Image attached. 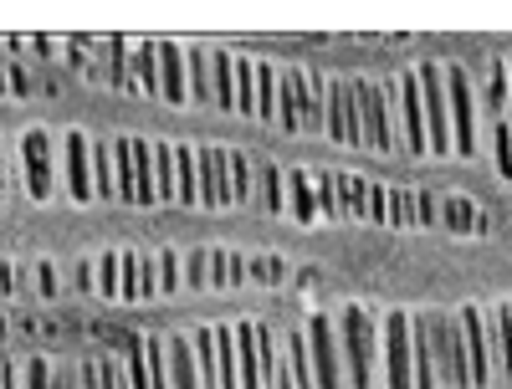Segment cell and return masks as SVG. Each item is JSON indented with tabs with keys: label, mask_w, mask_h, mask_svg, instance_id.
<instances>
[{
	"label": "cell",
	"mask_w": 512,
	"mask_h": 389,
	"mask_svg": "<svg viewBox=\"0 0 512 389\" xmlns=\"http://www.w3.org/2000/svg\"><path fill=\"white\" fill-rule=\"evenodd\" d=\"M338 343H344V369H349V389H374V349H379V328L369 318L364 302H349L338 318Z\"/></svg>",
	"instance_id": "1"
},
{
	"label": "cell",
	"mask_w": 512,
	"mask_h": 389,
	"mask_svg": "<svg viewBox=\"0 0 512 389\" xmlns=\"http://www.w3.org/2000/svg\"><path fill=\"white\" fill-rule=\"evenodd\" d=\"M420 93H425V128H431V154H456L451 139V98H446V62H420Z\"/></svg>",
	"instance_id": "2"
},
{
	"label": "cell",
	"mask_w": 512,
	"mask_h": 389,
	"mask_svg": "<svg viewBox=\"0 0 512 389\" xmlns=\"http://www.w3.org/2000/svg\"><path fill=\"white\" fill-rule=\"evenodd\" d=\"M415 318L405 308L384 313V389H415V343H410Z\"/></svg>",
	"instance_id": "3"
},
{
	"label": "cell",
	"mask_w": 512,
	"mask_h": 389,
	"mask_svg": "<svg viewBox=\"0 0 512 389\" xmlns=\"http://www.w3.org/2000/svg\"><path fill=\"white\" fill-rule=\"evenodd\" d=\"M425 323H431V343H436L441 379H446L451 389H472V359H466L461 318H451V313H425Z\"/></svg>",
	"instance_id": "4"
},
{
	"label": "cell",
	"mask_w": 512,
	"mask_h": 389,
	"mask_svg": "<svg viewBox=\"0 0 512 389\" xmlns=\"http://www.w3.org/2000/svg\"><path fill=\"white\" fill-rule=\"evenodd\" d=\"M308 349H313V369H318V389H349L344 379V343H338V323L313 313L308 318Z\"/></svg>",
	"instance_id": "5"
},
{
	"label": "cell",
	"mask_w": 512,
	"mask_h": 389,
	"mask_svg": "<svg viewBox=\"0 0 512 389\" xmlns=\"http://www.w3.org/2000/svg\"><path fill=\"white\" fill-rule=\"evenodd\" d=\"M446 98H451V139H456V154L472 159L477 154V103H472L466 67H456V62H446Z\"/></svg>",
	"instance_id": "6"
},
{
	"label": "cell",
	"mask_w": 512,
	"mask_h": 389,
	"mask_svg": "<svg viewBox=\"0 0 512 389\" xmlns=\"http://www.w3.org/2000/svg\"><path fill=\"white\" fill-rule=\"evenodd\" d=\"M359 93V128H364V144L390 154L395 134H390V82H354Z\"/></svg>",
	"instance_id": "7"
},
{
	"label": "cell",
	"mask_w": 512,
	"mask_h": 389,
	"mask_svg": "<svg viewBox=\"0 0 512 389\" xmlns=\"http://www.w3.org/2000/svg\"><path fill=\"white\" fill-rule=\"evenodd\" d=\"M21 164H26V190L31 200H47L57 190V169H52V134L47 128H31L21 139Z\"/></svg>",
	"instance_id": "8"
},
{
	"label": "cell",
	"mask_w": 512,
	"mask_h": 389,
	"mask_svg": "<svg viewBox=\"0 0 512 389\" xmlns=\"http://www.w3.org/2000/svg\"><path fill=\"white\" fill-rule=\"evenodd\" d=\"M456 318H461V333H466V359H472V389H487L492 384V333H487V318H482L477 302H466Z\"/></svg>",
	"instance_id": "9"
},
{
	"label": "cell",
	"mask_w": 512,
	"mask_h": 389,
	"mask_svg": "<svg viewBox=\"0 0 512 389\" xmlns=\"http://www.w3.org/2000/svg\"><path fill=\"white\" fill-rule=\"evenodd\" d=\"M195 154H200V205H210V210L236 205V190H231V159H226V149L200 144Z\"/></svg>",
	"instance_id": "10"
},
{
	"label": "cell",
	"mask_w": 512,
	"mask_h": 389,
	"mask_svg": "<svg viewBox=\"0 0 512 389\" xmlns=\"http://www.w3.org/2000/svg\"><path fill=\"white\" fill-rule=\"evenodd\" d=\"M400 123H405V149H410V154H431V128H425V93H420V77H415V72L400 77Z\"/></svg>",
	"instance_id": "11"
},
{
	"label": "cell",
	"mask_w": 512,
	"mask_h": 389,
	"mask_svg": "<svg viewBox=\"0 0 512 389\" xmlns=\"http://www.w3.org/2000/svg\"><path fill=\"white\" fill-rule=\"evenodd\" d=\"M62 154H67V190H72V200H93L98 195V180H93V139L88 134H67L62 139Z\"/></svg>",
	"instance_id": "12"
},
{
	"label": "cell",
	"mask_w": 512,
	"mask_h": 389,
	"mask_svg": "<svg viewBox=\"0 0 512 389\" xmlns=\"http://www.w3.org/2000/svg\"><path fill=\"white\" fill-rule=\"evenodd\" d=\"M303 113H308V77H303V67H287L282 93H277V128L282 134H297V128H303Z\"/></svg>",
	"instance_id": "13"
},
{
	"label": "cell",
	"mask_w": 512,
	"mask_h": 389,
	"mask_svg": "<svg viewBox=\"0 0 512 389\" xmlns=\"http://www.w3.org/2000/svg\"><path fill=\"white\" fill-rule=\"evenodd\" d=\"M159 98L164 103H185L190 98V62L175 41H159Z\"/></svg>",
	"instance_id": "14"
},
{
	"label": "cell",
	"mask_w": 512,
	"mask_h": 389,
	"mask_svg": "<svg viewBox=\"0 0 512 389\" xmlns=\"http://www.w3.org/2000/svg\"><path fill=\"white\" fill-rule=\"evenodd\" d=\"M236 364H241V389H267V369H262V343H256V323H236Z\"/></svg>",
	"instance_id": "15"
},
{
	"label": "cell",
	"mask_w": 512,
	"mask_h": 389,
	"mask_svg": "<svg viewBox=\"0 0 512 389\" xmlns=\"http://www.w3.org/2000/svg\"><path fill=\"white\" fill-rule=\"evenodd\" d=\"M169 389H205L200 384V359H195V338H169Z\"/></svg>",
	"instance_id": "16"
},
{
	"label": "cell",
	"mask_w": 512,
	"mask_h": 389,
	"mask_svg": "<svg viewBox=\"0 0 512 389\" xmlns=\"http://www.w3.org/2000/svg\"><path fill=\"white\" fill-rule=\"evenodd\" d=\"M282 349H287L292 384H297V389H318V369H313V349H308V328H287Z\"/></svg>",
	"instance_id": "17"
},
{
	"label": "cell",
	"mask_w": 512,
	"mask_h": 389,
	"mask_svg": "<svg viewBox=\"0 0 512 389\" xmlns=\"http://www.w3.org/2000/svg\"><path fill=\"white\" fill-rule=\"evenodd\" d=\"M410 343H415V389H436L441 364H436V343H431V323H425V318H415Z\"/></svg>",
	"instance_id": "18"
},
{
	"label": "cell",
	"mask_w": 512,
	"mask_h": 389,
	"mask_svg": "<svg viewBox=\"0 0 512 389\" xmlns=\"http://www.w3.org/2000/svg\"><path fill=\"white\" fill-rule=\"evenodd\" d=\"M287 215L292 221H318V185L303 175V169H287Z\"/></svg>",
	"instance_id": "19"
},
{
	"label": "cell",
	"mask_w": 512,
	"mask_h": 389,
	"mask_svg": "<svg viewBox=\"0 0 512 389\" xmlns=\"http://www.w3.org/2000/svg\"><path fill=\"white\" fill-rule=\"evenodd\" d=\"M256 343H262V369H267V389H297L292 369H287V349H277V338L267 323H256Z\"/></svg>",
	"instance_id": "20"
},
{
	"label": "cell",
	"mask_w": 512,
	"mask_h": 389,
	"mask_svg": "<svg viewBox=\"0 0 512 389\" xmlns=\"http://www.w3.org/2000/svg\"><path fill=\"white\" fill-rule=\"evenodd\" d=\"M441 226H451V231H487V215H482V205L477 200H466V195H446L441 200Z\"/></svg>",
	"instance_id": "21"
},
{
	"label": "cell",
	"mask_w": 512,
	"mask_h": 389,
	"mask_svg": "<svg viewBox=\"0 0 512 389\" xmlns=\"http://www.w3.org/2000/svg\"><path fill=\"white\" fill-rule=\"evenodd\" d=\"M487 333H492V354H497V369L512 379V302H497L492 318H487Z\"/></svg>",
	"instance_id": "22"
},
{
	"label": "cell",
	"mask_w": 512,
	"mask_h": 389,
	"mask_svg": "<svg viewBox=\"0 0 512 389\" xmlns=\"http://www.w3.org/2000/svg\"><path fill=\"white\" fill-rule=\"evenodd\" d=\"M113 164H118V200L139 205V164H134V139H113Z\"/></svg>",
	"instance_id": "23"
},
{
	"label": "cell",
	"mask_w": 512,
	"mask_h": 389,
	"mask_svg": "<svg viewBox=\"0 0 512 389\" xmlns=\"http://www.w3.org/2000/svg\"><path fill=\"white\" fill-rule=\"evenodd\" d=\"M195 359H200V384L221 389V359H216V323L195 328Z\"/></svg>",
	"instance_id": "24"
},
{
	"label": "cell",
	"mask_w": 512,
	"mask_h": 389,
	"mask_svg": "<svg viewBox=\"0 0 512 389\" xmlns=\"http://www.w3.org/2000/svg\"><path fill=\"white\" fill-rule=\"evenodd\" d=\"M154 185H159V200H180V164H175V144H154Z\"/></svg>",
	"instance_id": "25"
},
{
	"label": "cell",
	"mask_w": 512,
	"mask_h": 389,
	"mask_svg": "<svg viewBox=\"0 0 512 389\" xmlns=\"http://www.w3.org/2000/svg\"><path fill=\"white\" fill-rule=\"evenodd\" d=\"M175 164H180V205H200V154H195V144H175Z\"/></svg>",
	"instance_id": "26"
},
{
	"label": "cell",
	"mask_w": 512,
	"mask_h": 389,
	"mask_svg": "<svg viewBox=\"0 0 512 389\" xmlns=\"http://www.w3.org/2000/svg\"><path fill=\"white\" fill-rule=\"evenodd\" d=\"M93 180H98V200L118 195V164H113V144L93 139Z\"/></svg>",
	"instance_id": "27"
},
{
	"label": "cell",
	"mask_w": 512,
	"mask_h": 389,
	"mask_svg": "<svg viewBox=\"0 0 512 389\" xmlns=\"http://www.w3.org/2000/svg\"><path fill=\"white\" fill-rule=\"evenodd\" d=\"M185 62H190V98L195 103H216V77H210V52H185Z\"/></svg>",
	"instance_id": "28"
},
{
	"label": "cell",
	"mask_w": 512,
	"mask_h": 389,
	"mask_svg": "<svg viewBox=\"0 0 512 389\" xmlns=\"http://www.w3.org/2000/svg\"><path fill=\"white\" fill-rule=\"evenodd\" d=\"M134 82H139V93H159V41H139V52H134Z\"/></svg>",
	"instance_id": "29"
},
{
	"label": "cell",
	"mask_w": 512,
	"mask_h": 389,
	"mask_svg": "<svg viewBox=\"0 0 512 389\" xmlns=\"http://www.w3.org/2000/svg\"><path fill=\"white\" fill-rule=\"evenodd\" d=\"M134 164H139V205H159V185H154V144L134 139Z\"/></svg>",
	"instance_id": "30"
},
{
	"label": "cell",
	"mask_w": 512,
	"mask_h": 389,
	"mask_svg": "<svg viewBox=\"0 0 512 389\" xmlns=\"http://www.w3.org/2000/svg\"><path fill=\"white\" fill-rule=\"evenodd\" d=\"M236 108L241 113L262 108V103H256V57H241V52H236Z\"/></svg>",
	"instance_id": "31"
},
{
	"label": "cell",
	"mask_w": 512,
	"mask_h": 389,
	"mask_svg": "<svg viewBox=\"0 0 512 389\" xmlns=\"http://www.w3.org/2000/svg\"><path fill=\"white\" fill-rule=\"evenodd\" d=\"M262 205L272 215H287V175L277 164H262Z\"/></svg>",
	"instance_id": "32"
},
{
	"label": "cell",
	"mask_w": 512,
	"mask_h": 389,
	"mask_svg": "<svg viewBox=\"0 0 512 389\" xmlns=\"http://www.w3.org/2000/svg\"><path fill=\"white\" fill-rule=\"evenodd\" d=\"M492 164H497L502 180H512V123L507 118L492 123Z\"/></svg>",
	"instance_id": "33"
},
{
	"label": "cell",
	"mask_w": 512,
	"mask_h": 389,
	"mask_svg": "<svg viewBox=\"0 0 512 389\" xmlns=\"http://www.w3.org/2000/svg\"><path fill=\"white\" fill-rule=\"evenodd\" d=\"M338 200H344V215H369V180L344 175L338 180Z\"/></svg>",
	"instance_id": "34"
},
{
	"label": "cell",
	"mask_w": 512,
	"mask_h": 389,
	"mask_svg": "<svg viewBox=\"0 0 512 389\" xmlns=\"http://www.w3.org/2000/svg\"><path fill=\"white\" fill-rule=\"evenodd\" d=\"M98 297H123V251H108L98 262Z\"/></svg>",
	"instance_id": "35"
},
{
	"label": "cell",
	"mask_w": 512,
	"mask_h": 389,
	"mask_svg": "<svg viewBox=\"0 0 512 389\" xmlns=\"http://www.w3.org/2000/svg\"><path fill=\"white\" fill-rule=\"evenodd\" d=\"M128 389H149V354H144V338H128Z\"/></svg>",
	"instance_id": "36"
},
{
	"label": "cell",
	"mask_w": 512,
	"mask_h": 389,
	"mask_svg": "<svg viewBox=\"0 0 512 389\" xmlns=\"http://www.w3.org/2000/svg\"><path fill=\"white\" fill-rule=\"evenodd\" d=\"M313 185H318V215H323V221H338V215H344V200H338V175H318Z\"/></svg>",
	"instance_id": "37"
},
{
	"label": "cell",
	"mask_w": 512,
	"mask_h": 389,
	"mask_svg": "<svg viewBox=\"0 0 512 389\" xmlns=\"http://www.w3.org/2000/svg\"><path fill=\"white\" fill-rule=\"evenodd\" d=\"M185 287H190V292H205V287H210V246H195V251H190Z\"/></svg>",
	"instance_id": "38"
},
{
	"label": "cell",
	"mask_w": 512,
	"mask_h": 389,
	"mask_svg": "<svg viewBox=\"0 0 512 389\" xmlns=\"http://www.w3.org/2000/svg\"><path fill=\"white\" fill-rule=\"evenodd\" d=\"M144 354H149V389H169V354L159 338H144Z\"/></svg>",
	"instance_id": "39"
},
{
	"label": "cell",
	"mask_w": 512,
	"mask_h": 389,
	"mask_svg": "<svg viewBox=\"0 0 512 389\" xmlns=\"http://www.w3.org/2000/svg\"><path fill=\"white\" fill-rule=\"evenodd\" d=\"M246 277L251 282H282L287 277V262H282V256H256V262L246 256Z\"/></svg>",
	"instance_id": "40"
},
{
	"label": "cell",
	"mask_w": 512,
	"mask_h": 389,
	"mask_svg": "<svg viewBox=\"0 0 512 389\" xmlns=\"http://www.w3.org/2000/svg\"><path fill=\"white\" fill-rule=\"evenodd\" d=\"M169 292H180V256H175V246L159 251V297H169Z\"/></svg>",
	"instance_id": "41"
},
{
	"label": "cell",
	"mask_w": 512,
	"mask_h": 389,
	"mask_svg": "<svg viewBox=\"0 0 512 389\" xmlns=\"http://www.w3.org/2000/svg\"><path fill=\"white\" fill-rule=\"evenodd\" d=\"M226 159H231V190H236V200H246L251 195V159L241 149H226Z\"/></svg>",
	"instance_id": "42"
},
{
	"label": "cell",
	"mask_w": 512,
	"mask_h": 389,
	"mask_svg": "<svg viewBox=\"0 0 512 389\" xmlns=\"http://www.w3.org/2000/svg\"><path fill=\"white\" fill-rule=\"evenodd\" d=\"M21 369H26V389H57V364H47V359H26Z\"/></svg>",
	"instance_id": "43"
},
{
	"label": "cell",
	"mask_w": 512,
	"mask_h": 389,
	"mask_svg": "<svg viewBox=\"0 0 512 389\" xmlns=\"http://www.w3.org/2000/svg\"><path fill=\"white\" fill-rule=\"evenodd\" d=\"M390 221H395V226L420 221V215H415V195H410V190H390Z\"/></svg>",
	"instance_id": "44"
},
{
	"label": "cell",
	"mask_w": 512,
	"mask_h": 389,
	"mask_svg": "<svg viewBox=\"0 0 512 389\" xmlns=\"http://www.w3.org/2000/svg\"><path fill=\"white\" fill-rule=\"evenodd\" d=\"M123 302H139V251H123Z\"/></svg>",
	"instance_id": "45"
},
{
	"label": "cell",
	"mask_w": 512,
	"mask_h": 389,
	"mask_svg": "<svg viewBox=\"0 0 512 389\" xmlns=\"http://www.w3.org/2000/svg\"><path fill=\"white\" fill-rule=\"evenodd\" d=\"M364 221H390V190H384V185H369V215H364Z\"/></svg>",
	"instance_id": "46"
},
{
	"label": "cell",
	"mask_w": 512,
	"mask_h": 389,
	"mask_svg": "<svg viewBox=\"0 0 512 389\" xmlns=\"http://www.w3.org/2000/svg\"><path fill=\"white\" fill-rule=\"evenodd\" d=\"M226 256L221 246H210V287H231V267H226Z\"/></svg>",
	"instance_id": "47"
},
{
	"label": "cell",
	"mask_w": 512,
	"mask_h": 389,
	"mask_svg": "<svg viewBox=\"0 0 512 389\" xmlns=\"http://www.w3.org/2000/svg\"><path fill=\"white\" fill-rule=\"evenodd\" d=\"M98 369H103V389H128V374H123V364H118V359L98 354Z\"/></svg>",
	"instance_id": "48"
},
{
	"label": "cell",
	"mask_w": 512,
	"mask_h": 389,
	"mask_svg": "<svg viewBox=\"0 0 512 389\" xmlns=\"http://www.w3.org/2000/svg\"><path fill=\"white\" fill-rule=\"evenodd\" d=\"M31 272H36V292H41V297H57V267L47 262V256H41Z\"/></svg>",
	"instance_id": "49"
},
{
	"label": "cell",
	"mask_w": 512,
	"mask_h": 389,
	"mask_svg": "<svg viewBox=\"0 0 512 389\" xmlns=\"http://www.w3.org/2000/svg\"><path fill=\"white\" fill-rule=\"evenodd\" d=\"M415 215H420L425 226H431V221H441V200H436V195H415Z\"/></svg>",
	"instance_id": "50"
},
{
	"label": "cell",
	"mask_w": 512,
	"mask_h": 389,
	"mask_svg": "<svg viewBox=\"0 0 512 389\" xmlns=\"http://www.w3.org/2000/svg\"><path fill=\"white\" fill-rule=\"evenodd\" d=\"M72 287H77V292H93V262H88V256L72 267Z\"/></svg>",
	"instance_id": "51"
},
{
	"label": "cell",
	"mask_w": 512,
	"mask_h": 389,
	"mask_svg": "<svg viewBox=\"0 0 512 389\" xmlns=\"http://www.w3.org/2000/svg\"><path fill=\"white\" fill-rule=\"evenodd\" d=\"M77 374H82V389H103V369H98V359L77 364Z\"/></svg>",
	"instance_id": "52"
},
{
	"label": "cell",
	"mask_w": 512,
	"mask_h": 389,
	"mask_svg": "<svg viewBox=\"0 0 512 389\" xmlns=\"http://www.w3.org/2000/svg\"><path fill=\"white\" fill-rule=\"evenodd\" d=\"M16 287H21V272H16L11 262H0V297H11Z\"/></svg>",
	"instance_id": "53"
},
{
	"label": "cell",
	"mask_w": 512,
	"mask_h": 389,
	"mask_svg": "<svg viewBox=\"0 0 512 389\" xmlns=\"http://www.w3.org/2000/svg\"><path fill=\"white\" fill-rule=\"evenodd\" d=\"M226 267H231V287H236V282H246V256H241V251H231V256H226Z\"/></svg>",
	"instance_id": "54"
},
{
	"label": "cell",
	"mask_w": 512,
	"mask_h": 389,
	"mask_svg": "<svg viewBox=\"0 0 512 389\" xmlns=\"http://www.w3.org/2000/svg\"><path fill=\"white\" fill-rule=\"evenodd\" d=\"M0 389H16V364L0 359Z\"/></svg>",
	"instance_id": "55"
},
{
	"label": "cell",
	"mask_w": 512,
	"mask_h": 389,
	"mask_svg": "<svg viewBox=\"0 0 512 389\" xmlns=\"http://www.w3.org/2000/svg\"><path fill=\"white\" fill-rule=\"evenodd\" d=\"M11 93V72H0V98H6Z\"/></svg>",
	"instance_id": "56"
},
{
	"label": "cell",
	"mask_w": 512,
	"mask_h": 389,
	"mask_svg": "<svg viewBox=\"0 0 512 389\" xmlns=\"http://www.w3.org/2000/svg\"><path fill=\"white\" fill-rule=\"evenodd\" d=\"M0 195H6V169H0Z\"/></svg>",
	"instance_id": "57"
},
{
	"label": "cell",
	"mask_w": 512,
	"mask_h": 389,
	"mask_svg": "<svg viewBox=\"0 0 512 389\" xmlns=\"http://www.w3.org/2000/svg\"><path fill=\"white\" fill-rule=\"evenodd\" d=\"M0 338H6V318H0Z\"/></svg>",
	"instance_id": "58"
},
{
	"label": "cell",
	"mask_w": 512,
	"mask_h": 389,
	"mask_svg": "<svg viewBox=\"0 0 512 389\" xmlns=\"http://www.w3.org/2000/svg\"><path fill=\"white\" fill-rule=\"evenodd\" d=\"M507 77H512V57H507Z\"/></svg>",
	"instance_id": "59"
}]
</instances>
